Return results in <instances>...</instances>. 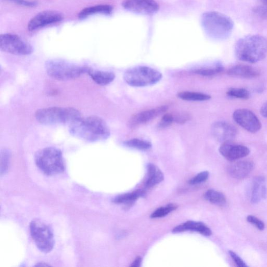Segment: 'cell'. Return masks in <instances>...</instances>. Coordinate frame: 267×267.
<instances>
[{
    "label": "cell",
    "instance_id": "4316f807",
    "mask_svg": "<svg viewBox=\"0 0 267 267\" xmlns=\"http://www.w3.org/2000/svg\"><path fill=\"white\" fill-rule=\"evenodd\" d=\"M224 71V67L221 64H217L215 66L209 68L197 69L194 71L197 74L203 76H211L221 73Z\"/></svg>",
    "mask_w": 267,
    "mask_h": 267
},
{
    "label": "cell",
    "instance_id": "4dcf8cb0",
    "mask_svg": "<svg viewBox=\"0 0 267 267\" xmlns=\"http://www.w3.org/2000/svg\"><path fill=\"white\" fill-rule=\"evenodd\" d=\"M175 122L174 115L171 114H165L159 122L158 127L160 129H164L170 126Z\"/></svg>",
    "mask_w": 267,
    "mask_h": 267
},
{
    "label": "cell",
    "instance_id": "52a82bcc",
    "mask_svg": "<svg viewBox=\"0 0 267 267\" xmlns=\"http://www.w3.org/2000/svg\"><path fill=\"white\" fill-rule=\"evenodd\" d=\"M124 80L132 87H143L153 85L161 81L162 74L154 69L144 66L134 67L124 74Z\"/></svg>",
    "mask_w": 267,
    "mask_h": 267
},
{
    "label": "cell",
    "instance_id": "d4e9b609",
    "mask_svg": "<svg viewBox=\"0 0 267 267\" xmlns=\"http://www.w3.org/2000/svg\"><path fill=\"white\" fill-rule=\"evenodd\" d=\"M204 197L210 202L219 206H224L227 201L223 193L213 190L207 191L204 195Z\"/></svg>",
    "mask_w": 267,
    "mask_h": 267
},
{
    "label": "cell",
    "instance_id": "5b68a950",
    "mask_svg": "<svg viewBox=\"0 0 267 267\" xmlns=\"http://www.w3.org/2000/svg\"><path fill=\"white\" fill-rule=\"evenodd\" d=\"M47 74L60 81L75 79L85 74H88L90 68L71 64L67 61L54 59L47 61L45 64Z\"/></svg>",
    "mask_w": 267,
    "mask_h": 267
},
{
    "label": "cell",
    "instance_id": "cb8c5ba5",
    "mask_svg": "<svg viewBox=\"0 0 267 267\" xmlns=\"http://www.w3.org/2000/svg\"><path fill=\"white\" fill-rule=\"evenodd\" d=\"M144 195V191L141 190H137L131 193L118 196L113 201L116 203L130 204L133 203L137 199Z\"/></svg>",
    "mask_w": 267,
    "mask_h": 267
},
{
    "label": "cell",
    "instance_id": "d6986e66",
    "mask_svg": "<svg viewBox=\"0 0 267 267\" xmlns=\"http://www.w3.org/2000/svg\"><path fill=\"white\" fill-rule=\"evenodd\" d=\"M266 193L265 179L262 177H257L254 179L253 184L251 202L253 203L259 202L265 197Z\"/></svg>",
    "mask_w": 267,
    "mask_h": 267
},
{
    "label": "cell",
    "instance_id": "f35d334b",
    "mask_svg": "<svg viewBox=\"0 0 267 267\" xmlns=\"http://www.w3.org/2000/svg\"><path fill=\"white\" fill-rule=\"evenodd\" d=\"M141 262H142V258L140 257H137L135 260L131 264L130 266L132 267H139L140 266Z\"/></svg>",
    "mask_w": 267,
    "mask_h": 267
},
{
    "label": "cell",
    "instance_id": "9a60e30c",
    "mask_svg": "<svg viewBox=\"0 0 267 267\" xmlns=\"http://www.w3.org/2000/svg\"><path fill=\"white\" fill-rule=\"evenodd\" d=\"M168 106H161L148 111L139 113L132 117L129 121L131 128H135L139 125L144 124L164 114L167 111Z\"/></svg>",
    "mask_w": 267,
    "mask_h": 267
},
{
    "label": "cell",
    "instance_id": "484cf974",
    "mask_svg": "<svg viewBox=\"0 0 267 267\" xmlns=\"http://www.w3.org/2000/svg\"><path fill=\"white\" fill-rule=\"evenodd\" d=\"M124 144L127 147L139 150H148L152 147V144L149 141L137 138L125 141Z\"/></svg>",
    "mask_w": 267,
    "mask_h": 267
},
{
    "label": "cell",
    "instance_id": "7a4b0ae2",
    "mask_svg": "<svg viewBox=\"0 0 267 267\" xmlns=\"http://www.w3.org/2000/svg\"><path fill=\"white\" fill-rule=\"evenodd\" d=\"M235 54L242 61L255 64L267 56V40L259 35H248L235 45Z\"/></svg>",
    "mask_w": 267,
    "mask_h": 267
},
{
    "label": "cell",
    "instance_id": "3957f363",
    "mask_svg": "<svg viewBox=\"0 0 267 267\" xmlns=\"http://www.w3.org/2000/svg\"><path fill=\"white\" fill-rule=\"evenodd\" d=\"M204 30L210 37L217 40L229 38L233 31L234 23L228 16L217 12L204 13L201 18Z\"/></svg>",
    "mask_w": 267,
    "mask_h": 267
},
{
    "label": "cell",
    "instance_id": "6da1fadb",
    "mask_svg": "<svg viewBox=\"0 0 267 267\" xmlns=\"http://www.w3.org/2000/svg\"><path fill=\"white\" fill-rule=\"evenodd\" d=\"M69 131L73 136L91 142L105 140L111 134L105 121L97 116L82 117L69 125Z\"/></svg>",
    "mask_w": 267,
    "mask_h": 267
},
{
    "label": "cell",
    "instance_id": "8d00e7d4",
    "mask_svg": "<svg viewBox=\"0 0 267 267\" xmlns=\"http://www.w3.org/2000/svg\"><path fill=\"white\" fill-rule=\"evenodd\" d=\"M229 254L233 261L239 267H246L247 265L245 262L236 254L230 251Z\"/></svg>",
    "mask_w": 267,
    "mask_h": 267
},
{
    "label": "cell",
    "instance_id": "74e56055",
    "mask_svg": "<svg viewBox=\"0 0 267 267\" xmlns=\"http://www.w3.org/2000/svg\"><path fill=\"white\" fill-rule=\"evenodd\" d=\"M260 114L264 118H267V102L264 103L260 109Z\"/></svg>",
    "mask_w": 267,
    "mask_h": 267
},
{
    "label": "cell",
    "instance_id": "8fae6325",
    "mask_svg": "<svg viewBox=\"0 0 267 267\" xmlns=\"http://www.w3.org/2000/svg\"><path fill=\"white\" fill-rule=\"evenodd\" d=\"M64 19V15L58 11H44L36 15L29 21L28 29L30 31H35L46 26L60 22Z\"/></svg>",
    "mask_w": 267,
    "mask_h": 267
},
{
    "label": "cell",
    "instance_id": "ba28073f",
    "mask_svg": "<svg viewBox=\"0 0 267 267\" xmlns=\"http://www.w3.org/2000/svg\"><path fill=\"white\" fill-rule=\"evenodd\" d=\"M29 228L31 237L39 249L44 253L51 252L54 246L55 241L50 228L36 219L31 222Z\"/></svg>",
    "mask_w": 267,
    "mask_h": 267
},
{
    "label": "cell",
    "instance_id": "1f68e13d",
    "mask_svg": "<svg viewBox=\"0 0 267 267\" xmlns=\"http://www.w3.org/2000/svg\"><path fill=\"white\" fill-rule=\"evenodd\" d=\"M262 4V5L255 7L253 12L259 18L267 20V4Z\"/></svg>",
    "mask_w": 267,
    "mask_h": 267
},
{
    "label": "cell",
    "instance_id": "f1b7e54d",
    "mask_svg": "<svg viewBox=\"0 0 267 267\" xmlns=\"http://www.w3.org/2000/svg\"><path fill=\"white\" fill-rule=\"evenodd\" d=\"M11 151L8 149H4L1 152V175H5L8 172L10 159Z\"/></svg>",
    "mask_w": 267,
    "mask_h": 267
},
{
    "label": "cell",
    "instance_id": "836d02e7",
    "mask_svg": "<svg viewBox=\"0 0 267 267\" xmlns=\"http://www.w3.org/2000/svg\"><path fill=\"white\" fill-rule=\"evenodd\" d=\"M247 221L250 224H252L255 226L258 230L262 231L265 228L264 223L256 217L249 215L247 217Z\"/></svg>",
    "mask_w": 267,
    "mask_h": 267
},
{
    "label": "cell",
    "instance_id": "60d3db41",
    "mask_svg": "<svg viewBox=\"0 0 267 267\" xmlns=\"http://www.w3.org/2000/svg\"><path fill=\"white\" fill-rule=\"evenodd\" d=\"M261 2L264 4H267V0H261Z\"/></svg>",
    "mask_w": 267,
    "mask_h": 267
},
{
    "label": "cell",
    "instance_id": "5bb4252c",
    "mask_svg": "<svg viewBox=\"0 0 267 267\" xmlns=\"http://www.w3.org/2000/svg\"><path fill=\"white\" fill-rule=\"evenodd\" d=\"M219 152L229 161L233 162L244 158L249 153V149L247 147L233 144L231 141L223 143L219 148Z\"/></svg>",
    "mask_w": 267,
    "mask_h": 267
},
{
    "label": "cell",
    "instance_id": "30bf717a",
    "mask_svg": "<svg viewBox=\"0 0 267 267\" xmlns=\"http://www.w3.org/2000/svg\"><path fill=\"white\" fill-rule=\"evenodd\" d=\"M233 119L240 126L250 133H256L261 129L262 125L257 117L249 110L240 109L233 115Z\"/></svg>",
    "mask_w": 267,
    "mask_h": 267
},
{
    "label": "cell",
    "instance_id": "8992f818",
    "mask_svg": "<svg viewBox=\"0 0 267 267\" xmlns=\"http://www.w3.org/2000/svg\"><path fill=\"white\" fill-rule=\"evenodd\" d=\"M37 166L48 176L61 174L65 163L61 151L55 147H46L37 151L35 156Z\"/></svg>",
    "mask_w": 267,
    "mask_h": 267
},
{
    "label": "cell",
    "instance_id": "44dd1931",
    "mask_svg": "<svg viewBox=\"0 0 267 267\" xmlns=\"http://www.w3.org/2000/svg\"><path fill=\"white\" fill-rule=\"evenodd\" d=\"M113 8L109 5H98L86 8L78 14V18L84 20L96 14L110 15L112 14Z\"/></svg>",
    "mask_w": 267,
    "mask_h": 267
},
{
    "label": "cell",
    "instance_id": "e575fe53",
    "mask_svg": "<svg viewBox=\"0 0 267 267\" xmlns=\"http://www.w3.org/2000/svg\"><path fill=\"white\" fill-rule=\"evenodd\" d=\"M4 1L28 8H34L37 6L36 3L28 1V0H4Z\"/></svg>",
    "mask_w": 267,
    "mask_h": 267
},
{
    "label": "cell",
    "instance_id": "d6a6232c",
    "mask_svg": "<svg viewBox=\"0 0 267 267\" xmlns=\"http://www.w3.org/2000/svg\"><path fill=\"white\" fill-rule=\"evenodd\" d=\"M209 175V174L208 171L200 172L195 177L191 179L189 183L191 185H196L205 182L208 179Z\"/></svg>",
    "mask_w": 267,
    "mask_h": 267
},
{
    "label": "cell",
    "instance_id": "ab89813d",
    "mask_svg": "<svg viewBox=\"0 0 267 267\" xmlns=\"http://www.w3.org/2000/svg\"><path fill=\"white\" fill-rule=\"evenodd\" d=\"M44 263H39L38 264H37L36 265V266H49V265H48V264H44Z\"/></svg>",
    "mask_w": 267,
    "mask_h": 267
},
{
    "label": "cell",
    "instance_id": "4fadbf2b",
    "mask_svg": "<svg viewBox=\"0 0 267 267\" xmlns=\"http://www.w3.org/2000/svg\"><path fill=\"white\" fill-rule=\"evenodd\" d=\"M211 131L213 137L220 142H229L237 137V130L231 124L219 121L212 125Z\"/></svg>",
    "mask_w": 267,
    "mask_h": 267
},
{
    "label": "cell",
    "instance_id": "277c9868",
    "mask_svg": "<svg viewBox=\"0 0 267 267\" xmlns=\"http://www.w3.org/2000/svg\"><path fill=\"white\" fill-rule=\"evenodd\" d=\"M82 118L79 111L75 108L52 106L38 110L35 118L40 124L54 125L60 124L70 125Z\"/></svg>",
    "mask_w": 267,
    "mask_h": 267
},
{
    "label": "cell",
    "instance_id": "d590c367",
    "mask_svg": "<svg viewBox=\"0 0 267 267\" xmlns=\"http://www.w3.org/2000/svg\"><path fill=\"white\" fill-rule=\"evenodd\" d=\"M174 116V121L178 124H184L190 120L191 116L187 113H178Z\"/></svg>",
    "mask_w": 267,
    "mask_h": 267
},
{
    "label": "cell",
    "instance_id": "2e32d148",
    "mask_svg": "<svg viewBox=\"0 0 267 267\" xmlns=\"http://www.w3.org/2000/svg\"><path fill=\"white\" fill-rule=\"evenodd\" d=\"M254 169V164L249 161H243L231 165L228 168L229 175L233 178L243 179Z\"/></svg>",
    "mask_w": 267,
    "mask_h": 267
},
{
    "label": "cell",
    "instance_id": "83f0119b",
    "mask_svg": "<svg viewBox=\"0 0 267 267\" xmlns=\"http://www.w3.org/2000/svg\"><path fill=\"white\" fill-rule=\"evenodd\" d=\"M178 208L176 204L170 203L166 207H162L156 209L151 215V218H163L173 211L175 210Z\"/></svg>",
    "mask_w": 267,
    "mask_h": 267
},
{
    "label": "cell",
    "instance_id": "7c38bea8",
    "mask_svg": "<svg viewBox=\"0 0 267 267\" xmlns=\"http://www.w3.org/2000/svg\"><path fill=\"white\" fill-rule=\"evenodd\" d=\"M123 6L130 12L143 15H152L159 9L154 0H125Z\"/></svg>",
    "mask_w": 267,
    "mask_h": 267
},
{
    "label": "cell",
    "instance_id": "e0dca14e",
    "mask_svg": "<svg viewBox=\"0 0 267 267\" xmlns=\"http://www.w3.org/2000/svg\"><path fill=\"white\" fill-rule=\"evenodd\" d=\"M188 231L197 232L206 237L210 236L212 233L211 229L206 225L201 222L194 221H188L182 224L173 229L172 232L181 233Z\"/></svg>",
    "mask_w": 267,
    "mask_h": 267
},
{
    "label": "cell",
    "instance_id": "9c48e42d",
    "mask_svg": "<svg viewBox=\"0 0 267 267\" xmlns=\"http://www.w3.org/2000/svg\"><path fill=\"white\" fill-rule=\"evenodd\" d=\"M2 51L16 56H28L33 54L32 45L17 35L5 34L0 36Z\"/></svg>",
    "mask_w": 267,
    "mask_h": 267
},
{
    "label": "cell",
    "instance_id": "603a6c76",
    "mask_svg": "<svg viewBox=\"0 0 267 267\" xmlns=\"http://www.w3.org/2000/svg\"><path fill=\"white\" fill-rule=\"evenodd\" d=\"M178 96L182 100L191 101H207L211 98L206 93L191 91L180 92L178 93Z\"/></svg>",
    "mask_w": 267,
    "mask_h": 267
},
{
    "label": "cell",
    "instance_id": "ffe728a7",
    "mask_svg": "<svg viewBox=\"0 0 267 267\" xmlns=\"http://www.w3.org/2000/svg\"><path fill=\"white\" fill-rule=\"evenodd\" d=\"M91 79L100 86H106L112 83L115 79V74L111 72L96 71L90 69L88 74Z\"/></svg>",
    "mask_w": 267,
    "mask_h": 267
},
{
    "label": "cell",
    "instance_id": "7402d4cb",
    "mask_svg": "<svg viewBox=\"0 0 267 267\" xmlns=\"http://www.w3.org/2000/svg\"><path fill=\"white\" fill-rule=\"evenodd\" d=\"M148 179L146 186L150 188L161 183L164 179L162 171L153 164H149L147 167Z\"/></svg>",
    "mask_w": 267,
    "mask_h": 267
},
{
    "label": "cell",
    "instance_id": "f546056e",
    "mask_svg": "<svg viewBox=\"0 0 267 267\" xmlns=\"http://www.w3.org/2000/svg\"><path fill=\"white\" fill-rule=\"evenodd\" d=\"M227 93L229 96L241 99H247L250 96L249 91L244 88H230Z\"/></svg>",
    "mask_w": 267,
    "mask_h": 267
},
{
    "label": "cell",
    "instance_id": "ac0fdd59",
    "mask_svg": "<svg viewBox=\"0 0 267 267\" xmlns=\"http://www.w3.org/2000/svg\"><path fill=\"white\" fill-rule=\"evenodd\" d=\"M228 74L235 77L254 78L259 76L260 73L258 69L252 66L237 65L229 69Z\"/></svg>",
    "mask_w": 267,
    "mask_h": 267
}]
</instances>
